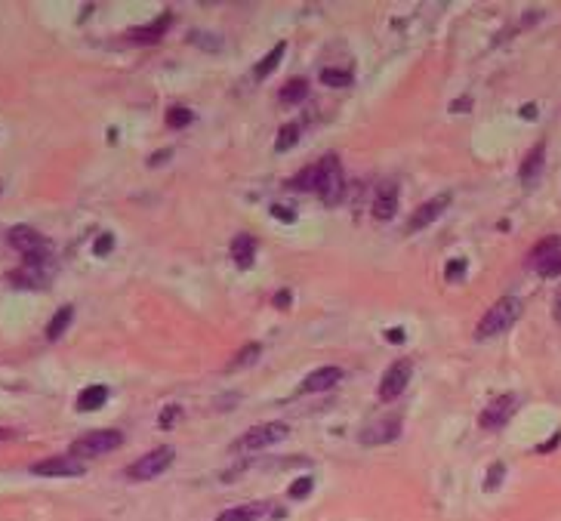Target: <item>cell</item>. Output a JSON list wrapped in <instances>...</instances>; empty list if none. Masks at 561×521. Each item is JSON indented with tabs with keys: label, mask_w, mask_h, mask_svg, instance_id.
<instances>
[{
	"label": "cell",
	"mask_w": 561,
	"mask_h": 521,
	"mask_svg": "<svg viewBox=\"0 0 561 521\" xmlns=\"http://www.w3.org/2000/svg\"><path fill=\"white\" fill-rule=\"evenodd\" d=\"M521 315V302L515 300V296H503V300H497L488 309V315L478 321V330H475V337L478 340H488V337H497V333L509 330L512 324L518 321Z\"/></svg>",
	"instance_id": "obj_1"
},
{
	"label": "cell",
	"mask_w": 561,
	"mask_h": 521,
	"mask_svg": "<svg viewBox=\"0 0 561 521\" xmlns=\"http://www.w3.org/2000/svg\"><path fill=\"white\" fill-rule=\"evenodd\" d=\"M315 191L324 198V204H336L342 198V170L336 154H327L321 164H315Z\"/></svg>",
	"instance_id": "obj_2"
},
{
	"label": "cell",
	"mask_w": 561,
	"mask_h": 521,
	"mask_svg": "<svg viewBox=\"0 0 561 521\" xmlns=\"http://www.w3.org/2000/svg\"><path fill=\"white\" fill-rule=\"evenodd\" d=\"M120 444H124V435H120L117 429L90 432V435H83V438H78V441L71 444V457H78V460H83V457H102V453L115 451V448H120Z\"/></svg>",
	"instance_id": "obj_3"
},
{
	"label": "cell",
	"mask_w": 561,
	"mask_h": 521,
	"mask_svg": "<svg viewBox=\"0 0 561 521\" xmlns=\"http://www.w3.org/2000/svg\"><path fill=\"white\" fill-rule=\"evenodd\" d=\"M290 435V426L287 423H263V426H253V429H247L241 438L235 441L238 451H266L272 448V444L284 441Z\"/></svg>",
	"instance_id": "obj_4"
},
{
	"label": "cell",
	"mask_w": 561,
	"mask_h": 521,
	"mask_svg": "<svg viewBox=\"0 0 561 521\" xmlns=\"http://www.w3.org/2000/svg\"><path fill=\"white\" fill-rule=\"evenodd\" d=\"M176 457L173 448H154L152 453H145V457H139L133 466L127 469V478L133 481H148V478H157L161 472L170 469V463Z\"/></svg>",
	"instance_id": "obj_5"
},
{
	"label": "cell",
	"mask_w": 561,
	"mask_h": 521,
	"mask_svg": "<svg viewBox=\"0 0 561 521\" xmlns=\"http://www.w3.org/2000/svg\"><path fill=\"white\" fill-rule=\"evenodd\" d=\"M410 377H414V364H410L407 358L395 361L386 374H382V383H379V401H395V398L404 392Z\"/></svg>",
	"instance_id": "obj_6"
},
{
	"label": "cell",
	"mask_w": 561,
	"mask_h": 521,
	"mask_svg": "<svg viewBox=\"0 0 561 521\" xmlns=\"http://www.w3.org/2000/svg\"><path fill=\"white\" fill-rule=\"evenodd\" d=\"M34 475H43V478H68V475H83V460L71 457V453H65V457H50V460H41L31 466Z\"/></svg>",
	"instance_id": "obj_7"
},
{
	"label": "cell",
	"mask_w": 561,
	"mask_h": 521,
	"mask_svg": "<svg viewBox=\"0 0 561 521\" xmlns=\"http://www.w3.org/2000/svg\"><path fill=\"white\" fill-rule=\"evenodd\" d=\"M515 407H518V398H515V395H500L497 401H491L488 407H484V414H481V420H478L481 429H488V432L503 429V426L512 420Z\"/></svg>",
	"instance_id": "obj_8"
},
{
	"label": "cell",
	"mask_w": 561,
	"mask_h": 521,
	"mask_svg": "<svg viewBox=\"0 0 561 521\" xmlns=\"http://www.w3.org/2000/svg\"><path fill=\"white\" fill-rule=\"evenodd\" d=\"M401 435V416H386V420H377L373 426L361 432V444H367V448H377V444H389L395 441Z\"/></svg>",
	"instance_id": "obj_9"
},
{
	"label": "cell",
	"mask_w": 561,
	"mask_h": 521,
	"mask_svg": "<svg viewBox=\"0 0 561 521\" xmlns=\"http://www.w3.org/2000/svg\"><path fill=\"white\" fill-rule=\"evenodd\" d=\"M447 204H451V194H438V198L426 201L423 207H416V213L407 222V231H423L426 226H432V222L447 210Z\"/></svg>",
	"instance_id": "obj_10"
},
{
	"label": "cell",
	"mask_w": 561,
	"mask_h": 521,
	"mask_svg": "<svg viewBox=\"0 0 561 521\" xmlns=\"http://www.w3.org/2000/svg\"><path fill=\"white\" fill-rule=\"evenodd\" d=\"M9 244H13L19 253H25V256H31V253H43L46 250V241L37 235L34 228H28V226H16V228H9Z\"/></svg>",
	"instance_id": "obj_11"
},
{
	"label": "cell",
	"mask_w": 561,
	"mask_h": 521,
	"mask_svg": "<svg viewBox=\"0 0 561 521\" xmlns=\"http://www.w3.org/2000/svg\"><path fill=\"white\" fill-rule=\"evenodd\" d=\"M395 210H398V185L395 182H389V185H382V189L377 191V198H373V219H379V222H386V219H392L395 216Z\"/></svg>",
	"instance_id": "obj_12"
},
{
	"label": "cell",
	"mask_w": 561,
	"mask_h": 521,
	"mask_svg": "<svg viewBox=\"0 0 561 521\" xmlns=\"http://www.w3.org/2000/svg\"><path fill=\"white\" fill-rule=\"evenodd\" d=\"M170 25H173V16L170 13H161L152 25L133 28V31H130V41H136V43H154V41H161V37L167 34V28H170Z\"/></svg>",
	"instance_id": "obj_13"
},
{
	"label": "cell",
	"mask_w": 561,
	"mask_h": 521,
	"mask_svg": "<svg viewBox=\"0 0 561 521\" xmlns=\"http://www.w3.org/2000/svg\"><path fill=\"white\" fill-rule=\"evenodd\" d=\"M340 379H342L340 367H318V370H312V374L305 377L303 389H305V392H327V389H333Z\"/></svg>",
	"instance_id": "obj_14"
},
{
	"label": "cell",
	"mask_w": 561,
	"mask_h": 521,
	"mask_svg": "<svg viewBox=\"0 0 561 521\" xmlns=\"http://www.w3.org/2000/svg\"><path fill=\"white\" fill-rule=\"evenodd\" d=\"M268 512V503H247V506H235V509H226L216 521H256Z\"/></svg>",
	"instance_id": "obj_15"
},
{
	"label": "cell",
	"mask_w": 561,
	"mask_h": 521,
	"mask_svg": "<svg viewBox=\"0 0 561 521\" xmlns=\"http://www.w3.org/2000/svg\"><path fill=\"white\" fill-rule=\"evenodd\" d=\"M108 401V389L105 386H87L83 392L78 395V411L80 414H90V411H99L102 404Z\"/></svg>",
	"instance_id": "obj_16"
},
{
	"label": "cell",
	"mask_w": 561,
	"mask_h": 521,
	"mask_svg": "<svg viewBox=\"0 0 561 521\" xmlns=\"http://www.w3.org/2000/svg\"><path fill=\"white\" fill-rule=\"evenodd\" d=\"M543 154H546V145H543V142H537V145L528 152L525 164H521V170H518V176H521L525 182H530V179H537V176H540V170H543Z\"/></svg>",
	"instance_id": "obj_17"
},
{
	"label": "cell",
	"mask_w": 561,
	"mask_h": 521,
	"mask_svg": "<svg viewBox=\"0 0 561 521\" xmlns=\"http://www.w3.org/2000/svg\"><path fill=\"white\" fill-rule=\"evenodd\" d=\"M253 253H256V241L250 235H238L235 241H231V256H235V263L241 268L253 265Z\"/></svg>",
	"instance_id": "obj_18"
},
{
	"label": "cell",
	"mask_w": 561,
	"mask_h": 521,
	"mask_svg": "<svg viewBox=\"0 0 561 521\" xmlns=\"http://www.w3.org/2000/svg\"><path fill=\"white\" fill-rule=\"evenodd\" d=\"M9 281H13L16 287H43L46 278H43L41 268L25 265V268H19V272H9Z\"/></svg>",
	"instance_id": "obj_19"
},
{
	"label": "cell",
	"mask_w": 561,
	"mask_h": 521,
	"mask_svg": "<svg viewBox=\"0 0 561 521\" xmlns=\"http://www.w3.org/2000/svg\"><path fill=\"white\" fill-rule=\"evenodd\" d=\"M71 318H74V309H71V305H62V309H59V312H56V315H53V321H50V324H46V337H50V340H59V337H62V333H65V330H68V324H71Z\"/></svg>",
	"instance_id": "obj_20"
},
{
	"label": "cell",
	"mask_w": 561,
	"mask_h": 521,
	"mask_svg": "<svg viewBox=\"0 0 561 521\" xmlns=\"http://www.w3.org/2000/svg\"><path fill=\"white\" fill-rule=\"evenodd\" d=\"M308 96V80H303V78H296V80H290L284 90L278 93V99L284 102V105H296V102H303Z\"/></svg>",
	"instance_id": "obj_21"
},
{
	"label": "cell",
	"mask_w": 561,
	"mask_h": 521,
	"mask_svg": "<svg viewBox=\"0 0 561 521\" xmlns=\"http://www.w3.org/2000/svg\"><path fill=\"white\" fill-rule=\"evenodd\" d=\"M284 50H287V43H284V41H280V43H275V50H272V53H268V56H266V59H263V62H256V68H253V74H256V78H259V80H263V78H268V74H272V71L278 68V62H280V56H284Z\"/></svg>",
	"instance_id": "obj_22"
},
{
	"label": "cell",
	"mask_w": 561,
	"mask_h": 521,
	"mask_svg": "<svg viewBox=\"0 0 561 521\" xmlns=\"http://www.w3.org/2000/svg\"><path fill=\"white\" fill-rule=\"evenodd\" d=\"M561 250V241L558 238H546V241H540V244L530 250V265H537V263H543L546 256H552V253H558Z\"/></svg>",
	"instance_id": "obj_23"
},
{
	"label": "cell",
	"mask_w": 561,
	"mask_h": 521,
	"mask_svg": "<svg viewBox=\"0 0 561 521\" xmlns=\"http://www.w3.org/2000/svg\"><path fill=\"white\" fill-rule=\"evenodd\" d=\"M299 142V127L296 124H287V127H280V133H278V139H275V148L278 152H290Z\"/></svg>",
	"instance_id": "obj_24"
},
{
	"label": "cell",
	"mask_w": 561,
	"mask_h": 521,
	"mask_svg": "<svg viewBox=\"0 0 561 521\" xmlns=\"http://www.w3.org/2000/svg\"><path fill=\"white\" fill-rule=\"evenodd\" d=\"M259 352H263V346H259V342H250V346H244L235 358H231V364H229V367L235 370V367H247V364H253V361L259 358Z\"/></svg>",
	"instance_id": "obj_25"
},
{
	"label": "cell",
	"mask_w": 561,
	"mask_h": 521,
	"mask_svg": "<svg viewBox=\"0 0 561 521\" xmlns=\"http://www.w3.org/2000/svg\"><path fill=\"white\" fill-rule=\"evenodd\" d=\"M321 83H327V87H349V83H352V71L324 68L321 71Z\"/></svg>",
	"instance_id": "obj_26"
},
{
	"label": "cell",
	"mask_w": 561,
	"mask_h": 521,
	"mask_svg": "<svg viewBox=\"0 0 561 521\" xmlns=\"http://www.w3.org/2000/svg\"><path fill=\"white\" fill-rule=\"evenodd\" d=\"M185 124H192V108H182V105H176V108H170V111H167V127L179 130V127H185Z\"/></svg>",
	"instance_id": "obj_27"
},
{
	"label": "cell",
	"mask_w": 561,
	"mask_h": 521,
	"mask_svg": "<svg viewBox=\"0 0 561 521\" xmlns=\"http://www.w3.org/2000/svg\"><path fill=\"white\" fill-rule=\"evenodd\" d=\"M534 268H537V272L543 275V278H555V275H561V250H558V253H552V256H546L543 263H537Z\"/></svg>",
	"instance_id": "obj_28"
},
{
	"label": "cell",
	"mask_w": 561,
	"mask_h": 521,
	"mask_svg": "<svg viewBox=\"0 0 561 521\" xmlns=\"http://www.w3.org/2000/svg\"><path fill=\"white\" fill-rule=\"evenodd\" d=\"M312 488H315V478H308V475H303V478H296L293 485H290V500H305L308 494H312Z\"/></svg>",
	"instance_id": "obj_29"
},
{
	"label": "cell",
	"mask_w": 561,
	"mask_h": 521,
	"mask_svg": "<svg viewBox=\"0 0 561 521\" xmlns=\"http://www.w3.org/2000/svg\"><path fill=\"white\" fill-rule=\"evenodd\" d=\"M503 475H506V466H503V463H493L488 469V478H484V490H497L503 485Z\"/></svg>",
	"instance_id": "obj_30"
},
{
	"label": "cell",
	"mask_w": 561,
	"mask_h": 521,
	"mask_svg": "<svg viewBox=\"0 0 561 521\" xmlns=\"http://www.w3.org/2000/svg\"><path fill=\"white\" fill-rule=\"evenodd\" d=\"M293 185L299 191H315V167H305V170L293 179Z\"/></svg>",
	"instance_id": "obj_31"
},
{
	"label": "cell",
	"mask_w": 561,
	"mask_h": 521,
	"mask_svg": "<svg viewBox=\"0 0 561 521\" xmlns=\"http://www.w3.org/2000/svg\"><path fill=\"white\" fill-rule=\"evenodd\" d=\"M189 41H192V43H201L204 50H219V46H222L219 37H207V31H194Z\"/></svg>",
	"instance_id": "obj_32"
},
{
	"label": "cell",
	"mask_w": 561,
	"mask_h": 521,
	"mask_svg": "<svg viewBox=\"0 0 561 521\" xmlns=\"http://www.w3.org/2000/svg\"><path fill=\"white\" fill-rule=\"evenodd\" d=\"M466 275V259H451L444 268V278L447 281H460V278Z\"/></svg>",
	"instance_id": "obj_33"
},
{
	"label": "cell",
	"mask_w": 561,
	"mask_h": 521,
	"mask_svg": "<svg viewBox=\"0 0 561 521\" xmlns=\"http://www.w3.org/2000/svg\"><path fill=\"white\" fill-rule=\"evenodd\" d=\"M111 247H115V235H108V231H105V235L96 238V244H93V253H96V256H108Z\"/></svg>",
	"instance_id": "obj_34"
},
{
	"label": "cell",
	"mask_w": 561,
	"mask_h": 521,
	"mask_svg": "<svg viewBox=\"0 0 561 521\" xmlns=\"http://www.w3.org/2000/svg\"><path fill=\"white\" fill-rule=\"evenodd\" d=\"M176 416H179V407H176V404L167 407V411L161 414V429H170V426L176 423Z\"/></svg>",
	"instance_id": "obj_35"
},
{
	"label": "cell",
	"mask_w": 561,
	"mask_h": 521,
	"mask_svg": "<svg viewBox=\"0 0 561 521\" xmlns=\"http://www.w3.org/2000/svg\"><path fill=\"white\" fill-rule=\"evenodd\" d=\"M272 216H278L280 222H293V219H296V213H293V210H287V207H280V204H275V207H272Z\"/></svg>",
	"instance_id": "obj_36"
},
{
	"label": "cell",
	"mask_w": 561,
	"mask_h": 521,
	"mask_svg": "<svg viewBox=\"0 0 561 521\" xmlns=\"http://www.w3.org/2000/svg\"><path fill=\"white\" fill-rule=\"evenodd\" d=\"M290 300H293V296H290V290H278V293H275V305H278V309H287Z\"/></svg>",
	"instance_id": "obj_37"
},
{
	"label": "cell",
	"mask_w": 561,
	"mask_h": 521,
	"mask_svg": "<svg viewBox=\"0 0 561 521\" xmlns=\"http://www.w3.org/2000/svg\"><path fill=\"white\" fill-rule=\"evenodd\" d=\"M386 340H392V342H404V330H401V327H392V330L386 333Z\"/></svg>",
	"instance_id": "obj_38"
},
{
	"label": "cell",
	"mask_w": 561,
	"mask_h": 521,
	"mask_svg": "<svg viewBox=\"0 0 561 521\" xmlns=\"http://www.w3.org/2000/svg\"><path fill=\"white\" fill-rule=\"evenodd\" d=\"M469 105H472V99H469V96H463V99H456V102H453V111H469Z\"/></svg>",
	"instance_id": "obj_39"
},
{
	"label": "cell",
	"mask_w": 561,
	"mask_h": 521,
	"mask_svg": "<svg viewBox=\"0 0 561 521\" xmlns=\"http://www.w3.org/2000/svg\"><path fill=\"white\" fill-rule=\"evenodd\" d=\"M521 117L534 120V117H537V105H525V108H521Z\"/></svg>",
	"instance_id": "obj_40"
},
{
	"label": "cell",
	"mask_w": 561,
	"mask_h": 521,
	"mask_svg": "<svg viewBox=\"0 0 561 521\" xmlns=\"http://www.w3.org/2000/svg\"><path fill=\"white\" fill-rule=\"evenodd\" d=\"M167 157H170V152H157V154L152 157V164H164V161H167Z\"/></svg>",
	"instance_id": "obj_41"
},
{
	"label": "cell",
	"mask_w": 561,
	"mask_h": 521,
	"mask_svg": "<svg viewBox=\"0 0 561 521\" xmlns=\"http://www.w3.org/2000/svg\"><path fill=\"white\" fill-rule=\"evenodd\" d=\"M555 321L561 324V290H558V296H555Z\"/></svg>",
	"instance_id": "obj_42"
},
{
	"label": "cell",
	"mask_w": 561,
	"mask_h": 521,
	"mask_svg": "<svg viewBox=\"0 0 561 521\" xmlns=\"http://www.w3.org/2000/svg\"><path fill=\"white\" fill-rule=\"evenodd\" d=\"M9 435H13V432H9V429H0V441H6Z\"/></svg>",
	"instance_id": "obj_43"
},
{
	"label": "cell",
	"mask_w": 561,
	"mask_h": 521,
	"mask_svg": "<svg viewBox=\"0 0 561 521\" xmlns=\"http://www.w3.org/2000/svg\"><path fill=\"white\" fill-rule=\"evenodd\" d=\"M0 191H4V189H0Z\"/></svg>",
	"instance_id": "obj_44"
}]
</instances>
